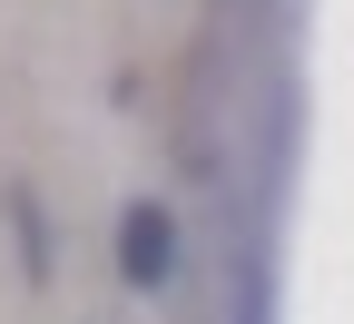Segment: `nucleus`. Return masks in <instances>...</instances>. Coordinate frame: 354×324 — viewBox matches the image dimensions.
Returning <instances> with one entry per match:
<instances>
[{"label": "nucleus", "instance_id": "2", "mask_svg": "<svg viewBox=\"0 0 354 324\" xmlns=\"http://www.w3.org/2000/svg\"><path fill=\"white\" fill-rule=\"evenodd\" d=\"M20 265H30V285L50 275V226H39V207L20 197Z\"/></svg>", "mask_w": 354, "mask_h": 324}, {"label": "nucleus", "instance_id": "1", "mask_svg": "<svg viewBox=\"0 0 354 324\" xmlns=\"http://www.w3.org/2000/svg\"><path fill=\"white\" fill-rule=\"evenodd\" d=\"M118 275L138 295H158L167 275H177V216L167 207H128V226H118Z\"/></svg>", "mask_w": 354, "mask_h": 324}]
</instances>
